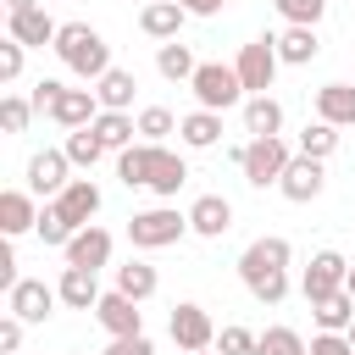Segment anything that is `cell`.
I'll list each match as a JSON object with an SVG mask.
<instances>
[{
    "label": "cell",
    "mask_w": 355,
    "mask_h": 355,
    "mask_svg": "<svg viewBox=\"0 0 355 355\" xmlns=\"http://www.w3.org/2000/svg\"><path fill=\"white\" fill-rule=\"evenodd\" d=\"M288 261H294L288 239L266 233V239H255V244L239 255V277H244V288H250L261 305H283V294H288Z\"/></svg>",
    "instance_id": "cell-1"
},
{
    "label": "cell",
    "mask_w": 355,
    "mask_h": 355,
    "mask_svg": "<svg viewBox=\"0 0 355 355\" xmlns=\"http://www.w3.org/2000/svg\"><path fill=\"white\" fill-rule=\"evenodd\" d=\"M55 55H61V67H67V72L94 78V83L111 72V44H105V39H100V28H89V22H61Z\"/></svg>",
    "instance_id": "cell-2"
},
{
    "label": "cell",
    "mask_w": 355,
    "mask_h": 355,
    "mask_svg": "<svg viewBox=\"0 0 355 355\" xmlns=\"http://www.w3.org/2000/svg\"><path fill=\"white\" fill-rule=\"evenodd\" d=\"M233 161H239V172H244V183H255V189H266V183H283V172H288V144L283 139H250V144H239L233 150Z\"/></svg>",
    "instance_id": "cell-3"
},
{
    "label": "cell",
    "mask_w": 355,
    "mask_h": 355,
    "mask_svg": "<svg viewBox=\"0 0 355 355\" xmlns=\"http://www.w3.org/2000/svg\"><path fill=\"white\" fill-rule=\"evenodd\" d=\"M189 89H194L200 111H227V105L250 100V94H244V83H239V72H233V67H222V61H200V72L189 78Z\"/></svg>",
    "instance_id": "cell-4"
},
{
    "label": "cell",
    "mask_w": 355,
    "mask_h": 355,
    "mask_svg": "<svg viewBox=\"0 0 355 355\" xmlns=\"http://www.w3.org/2000/svg\"><path fill=\"white\" fill-rule=\"evenodd\" d=\"M183 233H189V216L172 211V205H150V211H139V216L128 222L133 250H166V244H178Z\"/></svg>",
    "instance_id": "cell-5"
},
{
    "label": "cell",
    "mask_w": 355,
    "mask_h": 355,
    "mask_svg": "<svg viewBox=\"0 0 355 355\" xmlns=\"http://www.w3.org/2000/svg\"><path fill=\"white\" fill-rule=\"evenodd\" d=\"M277 33H266V39H255V44H244L239 50V61H233V72H239V83H244V94H266L272 89V78H277Z\"/></svg>",
    "instance_id": "cell-6"
},
{
    "label": "cell",
    "mask_w": 355,
    "mask_h": 355,
    "mask_svg": "<svg viewBox=\"0 0 355 355\" xmlns=\"http://www.w3.org/2000/svg\"><path fill=\"white\" fill-rule=\"evenodd\" d=\"M172 344L178 349H189V355H200V349H211L216 344V327H211V316H205V305H194V300H183V305H172Z\"/></svg>",
    "instance_id": "cell-7"
},
{
    "label": "cell",
    "mask_w": 355,
    "mask_h": 355,
    "mask_svg": "<svg viewBox=\"0 0 355 355\" xmlns=\"http://www.w3.org/2000/svg\"><path fill=\"white\" fill-rule=\"evenodd\" d=\"M344 277H349V261H344L338 250H316V255H311V266H305V277H300V288H305V300L316 305V300L338 294V288H344Z\"/></svg>",
    "instance_id": "cell-8"
},
{
    "label": "cell",
    "mask_w": 355,
    "mask_h": 355,
    "mask_svg": "<svg viewBox=\"0 0 355 355\" xmlns=\"http://www.w3.org/2000/svg\"><path fill=\"white\" fill-rule=\"evenodd\" d=\"M6 39H17L22 50H55V39H61V22L44 11V6H33V11H17V17H6Z\"/></svg>",
    "instance_id": "cell-9"
},
{
    "label": "cell",
    "mask_w": 355,
    "mask_h": 355,
    "mask_svg": "<svg viewBox=\"0 0 355 355\" xmlns=\"http://www.w3.org/2000/svg\"><path fill=\"white\" fill-rule=\"evenodd\" d=\"M67 166H72V161H67V150H39V155L28 161V194H39V200L50 205V200L72 183V178H67Z\"/></svg>",
    "instance_id": "cell-10"
},
{
    "label": "cell",
    "mask_w": 355,
    "mask_h": 355,
    "mask_svg": "<svg viewBox=\"0 0 355 355\" xmlns=\"http://www.w3.org/2000/svg\"><path fill=\"white\" fill-rule=\"evenodd\" d=\"M55 305H61V294H55L50 283H39V277H22V283L6 294V311H11V316H22L28 327H33V322H44Z\"/></svg>",
    "instance_id": "cell-11"
},
{
    "label": "cell",
    "mask_w": 355,
    "mask_h": 355,
    "mask_svg": "<svg viewBox=\"0 0 355 355\" xmlns=\"http://www.w3.org/2000/svg\"><path fill=\"white\" fill-rule=\"evenodd\" d=\"M94 322H100L111 338H133V333H144V311H139V300H128V294H116V288L94 305Z\"/></svg>",
    "instance_id": "cell-12"
},
{
    "label": "cell",
    "mask_w": 355,
    "mask_h": 355,
    "mask_svg": "<svg viewBox=\"0 0 355 355\" xmlns=\"http://www.w3.org/2000/svg\"><path fill=\"white\" fill-rule=\"evenodd\" d=\"M94 116H100V94H94V89H61L55 105H50V122H61L67 133L94 128Z\"/></svg>",
    "instance_id": "cell-13"
},
{
    "label": "cell",
    "mask_w": 355,
    "mask_h": 355,
    "mask_svg": "<svg viewBox=\"0 0 355 355\" xmlns=\"http://www.w3.org/2000/svg\"><path fill=\"white\" fill-rule=\"evenodd\" d=\"M322 183H327V172H322V161H311V155H294L277 189H283V200H294V205H311V200L322 194Z\"/></svg>",
    "instance_id": "cell-14"
},
{
    "label": "cell",
    "mask_w": 355,
    "mask_h": 355,
    "mask_svg": "<svg viewBox=\"0 0 355 355\" xmlns=\"http://www.w3.org/2000/svg\"><path fill=\"white\" fill-rule=\"evenodd\" d=\"M50 205H55V211H61L72 227H89V222H94V211H100V189H94L89 178H72V183H67V189H61Z\"/></svg>",
    "instance_id": "cell-15"
},
{
    "label": "cell",
    "mask_w": 355,
    "mask_h": 355,
    "mask_svg": "<svg viewBox=\"0 0 355 355\" xmlns=\"http://www.w3.org/2000/svg\"><path fill=\"white\" fill-rule=\"evenodd\" d=\"M183 22H189V11H183L178 0H150V6H139V28H144L150 39H161V44H172V39L183 33Z\"/></svg>",
    "instance_id": "cell-16"
},
{
    "label": "cell",
    "mask_w": 355,
    "mask_h": 355,
    "mask_svg": "<svg viewBox=\"0 0 355 355\" xmlns=\"http://www.w3.org/2000/svg\"><path fill=\"white\" fill-rule=\"evenodd\" d=\"M233 227V205L222 200V194H200L194 205H189V233H200V239H222Z\"/></svg>",
    "instance_id": "cell-17"
},
{
    "label": "cell",
    "mask_w": 355,
    "mask_h": 355,
    "mask_svg": "<svg viewBox=\"0 0 355 355\" xmlns=\"http://www.w3.org/2000/svg\"><path fill=\"white\" fill-rule=\"evenodd\" d=\"M105 261H111V233L89 222V227H83V233H78V239L67 244V266H83V272H100Z\"/></svg>",
    "instance_id": "cell-18"
},
{
    "label": "cell",
    "mask_w": 355,
    "mask_h": 355,
    "mask_svg": "<svg viewBox=\"0 0 355 355\" xmlns=\"http://www.w3.org/2000/svg\"><path fill=\"white\" fill-rule=\"evenodd\" d=\"M55 294H61V305H67V311H94V305L105 300V294H100V283H94V272H83V266H61Z\"/></svg>",
    "instance_id": "cell-19"
},
{
    "label": "cell",
    "mask_w": 355,
    "mask_h": 355,
    "mask_svg": "<svg viewBox=\"0 0 355 355\" xmlns=\"http://www.w3.org/2000/svg\"><path fill=\"white\" fill-rule=\"evenodd\" d=\"M316 122L355 128V83H322L316 89Z\"/></svg>",
    "instance_id": "cell-20"
},
{
    "label": "cell",
    "mask_w": 355,
    "mask_h": 355,
    "mask_svg": "<svg viewBox=\"0 0 355 355\" xmlns=\"http://www.w3.org/2000/svg\"><path fill=\"white\" fill-rule=\"evenodd\" d=\"M183 183H189V161H183L178 150L155 144V161H150V189H155L161 200H172V194H178Z\"/></svg>",
    "instance_id": "cell-21"
},
{
    "label": "cell",
    "mask_w": 355,
    "mask_h": 355,
    "mask_svg": "<svg viewBox=\"0 0 355 355\" xmlns=\"http://www.w3.org/2000/svg\"><path fill=\"white\" fill-rule=\"evenodd\" d=\"M244 133L250 139H277L283 133V105L272 94H250L244 100Z\"/></svg>",
    "instance_id": "cell-22"
},
{
    "label": "cell",
    "mask_w": 355,
    "mask_h": 355,
    "mask_svg": "<svg viewBox=\"0 0 355 355\" xmlns=\"http://www.w3.org/2000/svg\"><path fill=\"white\" fill-rule=\"evenodd\" d=\"M28 227H39V205H33V194L6 189V194H0V233L17 239V233H28Z\"/></svg>",
    "instance_id": "cell-23"
},
{
    "label": "cell",
    "mask_w": 355,
    "mask_h": 355,
    "mask_svg": "<svg viewBox=\"0 0 355 355\" xmlns=\"http://www.w3.org/2000/svg\"><path fill=\"white\" fill-rule=\"evenodd\" d=\"M316 55H322L316 28H283V33H277V61H283V67H305V61H316Z\"/></svg>",
    "instance_id": "cell-24"
},
{
    "label": "cell",
    "mask_w": 355,
    "mask_h": 355,
    "mask_svg": "<svg viewBox=\"0 0 355 355\" xmlns=\"http://www.w3.org/2000/svg\"><path fill=\"white\" fill-rule=\"evenodd\" d=\"M178 139L189 150H211L222 139V111H189V116H178Z\"/></svg>",
    "instance_id": "cell-25"
},
{
    "label": "cell",
    "mask_w": 355,
    "mask_h": 355,
    "mask_svg": "<svg viewBox=\"0 0 355 355\" xmlns=\"http://www.w3.org/2000/svg\"><path fill=\"white\" fill-rule=\"evenodd\" d=\"M133 133H139V116H128V111H100V116H94V139H100L105 150H116V155L133 144Z\"/></svg>",
    "instance_id": "cell-26"
},
{
    "label": "cell",
    "mask_w": 355,
    "mask_h": 355,
    "mask_svg": "<svg viewBox=\"0 0 355 355\" xmlns=\"http://www.w3.org/2000/svg\"><path fill=\"white\" fill-rule=\"evenodd\" d=\"M161 288V277H155V266L150 261H128V266H116V294H128V300H150Z\"/></svg>",
    "instance_id": "cell-27"
},
{
    "label": "cell",
    "mask_w": 355,
    "mask_h": 355,
    "mask_svg": "<svg viewBox=\"0 0 355 355\" xmlns=\"http://www.w3.org/2000/svg\"><path fill=\"white\" fill-rule=\"evenodd\" d=\"M311 316H316V327H322V333H349V322H355V300L338 288V294L316 300V305H311Z\"/></svg>",
    "instance_id": "cell-28"
},
{
    "label": "cell",
    "mask_w": 355,
    "mask_h": 355,
    "mask_svg": "<svg viewBox=\"0 0 355 355\" xmlns=\"http://www.w3.org/2000/svg\"><path fill=\"white\" fill-rule=\"evenodd\" d=\"M155 72H161V78H172V83H189V78L200 72V61H194V50H189V44H178V39H172V44H161V50H155Z\"/></svg>",
    "instance_id": "cell-29"
},
{
    "label": "cell",
    "mask_w": 355,
    "mask_h": 355,
    "mask_svg": "<svg viewBox=\"0 0 355 355\" xmlns=\"http://www.w3.org/2000/svg\"><path fill=\"white\" fill-rule=\"evenodd\" d=\"M133 72H122V67H111L100 83H94V94H100V111H128L133 105Z\"/></svg>",
    "instance_id": "cell-30"
},
{
    "label": "cell",
    "mask_w": 355,
    "mask_h": 355,
    "mask_svg": "<svg viewBox=\"0 0 355 355\" xmlns=\"http://www.w3.org/2000/svg\"><path fill=\"white\" fill-rule=\"evenodd\" d=\"M150 161H155V144H128L116 155V178L128 189H150Z\"/></svg>",
    "instance_id": "cell-31"
},
{
    "label": "cell",
    "mask_w": 355,
    "mask_h": 355,
    "mask_svg": "<svg viewBox=\"0 0 355 355\" xmlns=\"http://www.w3.org/2000/svg\"><path fill=\"white\" fill-rule=\"evenodd\" d=\"M333 150H338V128H333V122H305V133H300V155L327 161Z\"/></svg>",
    "instance_id": "cell-32"
},
{
    "label": "cell",
    "mask_w": 355,
    "mask_h": 355,
    "mask_svg": "<svg viewBox=\"0 0 355 355\" xmlns=\"http://www.w3.org/2000/svg\"><path fill=\"white\" fill-rule=\"evenodd\" d=\"M255 355H311V344L294 333V327H266L255 338Z\"/></svg>",
    "instance_id": "cell-33"
},
{
    "label": "cell",
    "mask_w": 355,
    "mask_h": 355,
    "mask_svg": "<svg viewBox=\"0 0 355 355\" xmlns=\"http://www.w3.org/2000/svg\"><path fill=\"white\" fill-rule=\"evenodd\" d=\"M272 6H277V17L288 28H316L327 17V0H272Z\"/></svg>",
    "instance_id": "cell-34"
},
{
    "label": "cell",
    "mask_w": 355,
    "mask_h": 355,
    "mask_svg": "<svg viewBox=\"0 0 355 355\" xmlns=\"http://www.w3.org/2000/svg\"><path fill=\"white\" fill-rule=\"evenodd\" d=\"M61 150H67V161H72V166H94V161L105 155V144L94 139V128H78V133H67V144H61Z\"/></svg>",
    "instance_id": "cell-35"
},
{
    "label": "cell",
    "mask_w": 355,
    "mask_h": 355,
    "mask_svg": "<svg viewBox=\"0 0 355 355\" xmlns=\"http://www.w3.org/2000/svg\"><path fill=\"white\" fill-rule=\"evenodd\" d=\"M33 233H39L44 244H61V250H67V244H72V239H78L83 227H72V222H67V216H61L55 205H44V211H39V227H33Z\"/></svg>",
    "instance_id": "cell-36"
},
{
    "label": "cell",
    "mask_w": 355,
    "mask_h": 355,
    "mask_svg": "<svg viewBox=\"0 0 355 355\" xmlns=\"http://www.w3.org/2000/svg\"><path fill=\"white\" fill-rule=\"evenodd\" d=\"M139 133H144V144H161L166 133H178V116L166 105H144L139 111Z\"/></svg>",
    "instance_id": "cell-37"
},
{
    "label": "cell",
    "mask_w": 355,
    "mask_h": 355,
    "mask_svg": "<svg viewBox=\"0 0 355 355\" xmlns=\"http://www.w3.org/2000/svg\"><path fill=\"white\" fill-rule=\"evenodd\" d=\"M28 116H33V100H22V94H6V100H0V128H6V133H22Z\"/></svg>",
    "instance_id": "cell-38"
},
{
    "label": "cell",
    "mask_w": 355,
    "mask_h": 355,
    "mask_svg": "<svg viewBox=\"0 0 355 355\" xmlns=\"http://www.w3.org/2000/svg\"><path fill=\"white\" fill-rule=\"evenodd\" d=\"M255 338L261 333H250V327H222L216 333V349L222 355H255Z\"/></svg>",
    "instance_id": "cell-39"
},
{
    "label": "cell",
    "mask_w": 355,
    "mask_h": 355,
    "mask_svg": "<svg viewBox=\"0 0 355 355\" xmlns=\"http://www.w3.org/2000/svg\"><path fill=\"white\" fill-rule=\"evenodd\" d=\"M11 78H22V44L17 39L0 44V83H11Z\"/></svg>",
    "instance_id": "cell-40"
},
{
    "label": "cell",
    "mask_w": 355,
    "mask_h": 355,
    "mask_svg": "<svg viewBox=\"0 0 355 355\" xmlns=\"http://www.w3.org/2000/svg\"><path fill=\"white\" fill-rule=\"evenodd\" d=\"M100 355H155V344H150L144 333H133V338H111Z\"/></svg>",
    "instance_id": "cell-41"
},
{
    "label": "cell",
    "mask_w": 355,
    "mask_h": 355,
    "mask_svg": "<svg viewBox=\"0 0 355 355\" xmlns=\"http://www.w3.org/2000/svg\"><path fill=\"white\" fill-rule=\"evenodd\" d=\"M311 355H355V344L344 333H316L311 338Z\"/></svg>",
    "instance_id": "cell-42"
},
{
    "label": "cell",
    "mask_w": 355,
    "mask_h": 355,
    "mask_svg": "<svg viewBox=\"0 0 355 355\" xmlns=\"http://www.w3.org/2000/svg\"><path fill=\"white\" fill-rule=\"evenodd\" d=\"M22 327H28V322L6 311V322H0V349H6V355H17V349H22Z\"/></svg>",
    "instance_id": "cell-43"
},
{
    "label": "cell",
    "mask_w": 355,
    "mask_h": 355,
    "mask_svg": "<svg viewBox=\"0 0 355 355\" xmlns=\"http://www.w3.org/2000/svg\"><path fill=\"white\" fill-rule=\"evenodd\" d=\"M61 89H67V83H55V78H39V83H33V94H28V100H33V111H50Z\"/></svg>",
    "instance_id": "cell-44"
},
{
    "label": "cell",
    "mask_w": 355,
    "mask_h": 355,
    "mask_svg": "<svg viewBox=\"0 0 355 355\" xmlns=\"http://www.w3.org/2000/svg\"><path fill=\"white\" fill-rule=\"evenodd\" d=\"M178 6H183L189 17H216V11H222V0H178Z\"/></svg>",
    "instance_id": "cell-45"
},
{
    "label": "cell",
    "mask_w": 355,
    "mask_h": 355,
    "mask_svg": "<svg viewBox=\"0 0 355 355\" xmlns=\"http://www.w3.org/2000/svg\"><path fill=\"white\" fill-rule=\"evenodd\" d=\"M39 0H6V17H17V11H33Z\"/></svg>",
    "instance_id": "cell-46"
},
{
    "label": "cell",
    "mask_w": 355,
    "mask_h": 355,
    "mask_svg": "<svg viewBox=\"0 0 355 355\" xmlns=\"http://www.w3.org/2000/svg\"><path fill=\"white\" fill-rule=\"evenodd\" d=\"M344 294H349V300H355V266H349V277H344Z\"/></svg>",
    "instance_id": "cell-47"
},
{
    "label": "cell",
    "mask_w": 355,
    "mask_h": 355,
    "mask_svg": "<svg viewBox=\"0 0 355 355\" xmlns=\"http://www.w3.org/2000/svg\"><path fill=\"white\" fill-rule=\"evenodd\" d=\"M344 338H349V344H355V322H349V333H344Z\"/></svg>",
    "instance_id": "cell-48"
},
{
    "label": "cell",
    "mask_w": 355,
    "mask_h": 355,
    "mask_svg": "<svg viewBox=\"0 0 355 355\" xmlns=\"http://www.w3.org/2000/svg\"><path fill=\"white\" fill-rule=\"evenodd\" d=\"M139 6H150V0H139Z\"/></svg>",
    "instance_id": "cell-49"
},
{
    "label": "cell",
    "mask_w": 355,
    "mask_h": 355,
    "mask_svg": "<svg viewBox=\"0 0 355 355\" xmlns=\"http://www.w3.org/2000/svg\"><path fill=\"white\" fill-rule=\"evenodd\" d=\"M200 355H211V349H200Z\"/></svg>",
    "instance_id": "cell-50"
}]
</instances>
